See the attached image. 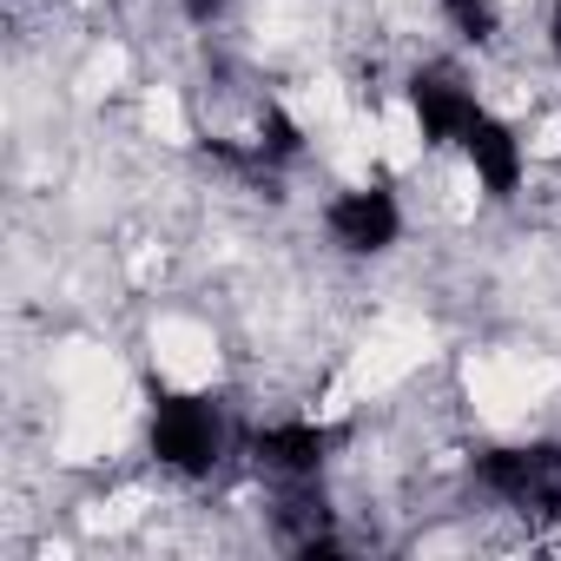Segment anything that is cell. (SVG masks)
<instances>
[{"instance_id": "6da1fadb", "label": "cell", "mask_w": 561, "mask_h": 561, "mask_svg": "<svg viewBox=\"0 0 561 561\" xmlns=\"http://www.w3.org/2000/svg\"><path fill=\"white\" fill-rule=\"evenodd\" d=\"M146 449L165 476L179 482H211L238 449H244V430L231 423V410L205 390H159L152 410H146Z\"/></svg>"}, {"instance_id": "7a4b0ae2", "label": "cell", "mask_w": 561, "mask_h": 561, "mask_svg": "<svg viewBox=\"0 0 561 561\" xmlns=\"http://www.w3.org/2000/svg\"><path fill=\"white\" fill-rule=\"evenodd\" d=\"M476 489L508 508L528 528H561V443L554 436H528V443H495L469 462Z\"/></svg>"}, {"instance_id": "3957f363", "label": "cell", "mask_w": 561, "mask_h": 561, "mask_svg": "<svg viewBox=\"0 0 561 561\" xmlns=\"http://www.w3.org/2000/svg\"><path fill=\"white\" fill-rule=\"evenodd\" d=\"M337 449H344V430L318 423V416H285V423L244 430V456L264 482H324Z\"/></svg>"}, {"instance_id": "277c9868", "label": "cell", "mask_w": 561, "mask_h": 561, "mask_svg": "<svg viewBox=\"0 0 561 561\" xmlns=\"http://www.w3.org/2000/svg\"><path fill=\"white\" fill-rule=\"evenodd\" d=\"M324 238L344 257H383L403 238V198L390 185H344L324 198Z\"/></svg>"}, {"instance_id": "5b68a950", "label": "cell", "mask_w": 561, "mask_h": 561, "mask_svg": "<svg viewBox=\"0 0 561 561\" xmlns=\"http://www.w3.org/2000/svg\"><path fill=\"white\" fill-rule=\"evenodd\" d=\"M449 152L476 172V185H482L489 198H515V192H522L528 146H522V133H515L495 106H476V113L462 119V133H456V146H449Z\"/></svg>"}, {"instance_id": "8992f818", "label": "cell", "mask_w": 561, "mask_h": 561, "mask_svg": "<svg viewBox=\"0 0 561 561\" xmlns=\"http://www.w3.org/2000/svg\"><path fill=\"white\" fill-rule=\"evenodd\" d=\"M403 106H410V119H416L423 146L449 152V146H456V133H462V119H469L482 100H476V87H469L456 67L430 60V67H416V73L403 80Z\"/></svg>"}, {"instance_id": "52a82bcc", "label": "cell", "mask_w": 561, "mask_h": 561, "mask_svg": "<svg viewBox=\"0 0 561 561\" xmlns=\"http://www.w3.org/2000/svg\"><path fill=\"white\" fill-rule=\"evenodd\" d=\"M271 541L285 554H337L344 548L324 482H271Z\"/></svg>"}, {"instance_id": "ba28073f", "label": "cell", "mask_w": 561, "mask_h": 561, "mask_svg": "<svg viewBox=\"0 0 561 561\" xmlns=\"http://www.w3.org/2000/svg\"><path fill=\"white\" fill-rule=\"evenodd\" d=\"M436 14L462 47H495L502 41V0H436Z\"/></svg>"}, {"instance_id": "9c48e42d", "label": "cell", "mask_w": 561, "mask_h": 561, "mask_svg": "<svg viewBox=\"0 0 561 561\" xmlns=\"http://www.w3.org/2000/svg\"><path fill=\"white\" fill-rule=\"evenodd\" d=\"M179 8H185V21L211 27V21H225V14H231V0H179Z\"/></svg>"}, {"instance_id": "30bf717a", "label": "cell", "mask_w": 561, "mask_h": 561, "mask_svg": "<svg viewBox=\"0 0 561 561\" xmlns=\"http://www.w3.org/2000/svg\"><path fill=\"white\" fill-rule=\"evenodd\" d=\"M548 54H554V67H561V0H554V14H548Z\"/></svg>"}]
</instances>
